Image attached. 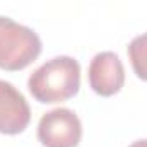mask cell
<instances>
[{
  "mask_svg": "<svg viewBox=\"0 0 147 147\" xmlns=\"http://www.w3.org/2000/svg\"><path fill=\"white\" fill-rule=\"evenodd\" d=\"M80 87V65L72 57H55L28 79V89L38 103L55 105L74 98Z\"/></svg>",
  "mask_w": 147,
  "mask_h": 147,
  "instance_id": "obj_1",
  "label": "cell"
},
{
  "mask_svg": "<svg viewBox=\"0 0 147 147\" xmlns=\"http://www.w3.org/2000/svg\"><path fill=\"white\" fill-rule=\"evenodd\" d=\"M43 45L36 33L10 17L0 16V69L17 72L41 55Z\"/></svg>",
  "mask_w": 147,
  "mask_h": 147,
  "instance_id": "obj_2",
  "label": "cell"
},
{
  "mask_svg": "<svg viewBox=\"0 0 147 147\" xmlns=\"http://www.w3.org/2000/svg\"><path fill=\"white\" fill-rule=\"evenodd\" d=\"M38 139L45 147H77L82 139V123L69 108H55L41 116Z\"/></svg>",
  "mask_w": 147,
  "mask_h": 147,
  "instance_id": "obj_3",
  "label": "cell"
},
{
  "mask_svg": "<svg viewBox=\"0 0 147 147\" xmlns=\"http://www.w3.org/2000/svg\"><path fill=\"white\" fill-rule=\"evenodd\" d=\"M89 86L103 98L115 96L125 84V69L120 57L113 51H101L94 55L89 63Z\"/></svg>",
  "mask_w": 147,
  "mask_h": 147,
  "instance_id": "obj_4",
  "label": "cell"
},
{
  "mask_svg": "<svg viewBox=\"0 0 147 147\" xmlns=\"http://www.w3.org/2000/svg\"><path fill=\"white\" fill-rule=\"evenodd\" d=\"M31 121V110L22 96L10 82L0 79V134H22Z\"/></svg>",
  "mask_w": 147,
  "mask_h": 147,
  "instance_id": "obj_5",
  "label": "cell"
},
{
  "mask_svg": "<svg viewBox=\"0 0 147 147\" xmlns=\"http://www.w3.org/2000/svg\"><path fill=\"white\" fill-rule=\"evenodd\" d=\"M127 51H128V58L135 75L140 80L147 82V33L134 38Z\"/></svg>",
  "mask_w": 147,
  "mask_h": 147,
  "instance_id": "obj_6",
  "label": "cell"
},
{
  "mask_svg": "<svg viewBox=\"0 0 147 147\" xmlns=\"http://www.w3.org/2000/svg\"><path fill=\"white\" fill-rule=\"evenodd\" d=\"M128 147H147V139H142V140H135L134 144H130Z\"/></svg>",
  "mask_w": 147,
  "mask_h": 147,
  "instance_id": "obj_7",
  "label": "cell"
}]
</instances>
